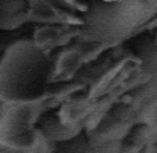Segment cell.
<instances>
[{
    "instance_id": "obj_4",
    "label": "cell",
    "mask_w": 157,
    "mask_h": 153,
    "mask_svg": "<svg viewBox=\"0 0 157 153\" xmlns=\"http://www.w3.org/2000/svg\"><path fill=\"white\" fill-rule=\"evenodd\" d=\"M28 14L27 0H0V31L18 28Z\"/></svg>"
},
{
    "instance_id": "obj_2",
    "label": "cell",
    "mask_w": 157,
    "mask_h": 153,
    "mask_svg": "<svg viewBox=\"0 0 157 153\" xmlns=\"http://www.w3.org/2000/svg\"><path fill=\"white\" fill-rule=\"evenodd\" d=\"M154 14L147 0H90L82 15L85 38L116 43L129 38Z\"/></svg>"
},
{
    "instance_id": "obj_3",
    "label": "cell",
    "mask_w": 157,
    "mask_h": 153,
    "mask_svg": "<svg viewBox=\"0 0 157 153\" xmlns=\"http://www.w3.org/2000/svg\"><path fill=\"white\" fill-rule=\"evenodd\" d=\"M0 138L6 143L18 147L33 145L36 139L32 127V112L28 106H17L6 112L0 123Z\"/></svg>"
},
{
    "instance_id": "obj_7",
    "label": "cell",
    "mask_w": 157,
    "mask_h": 153,
    "mask_svg": "<svg viewBox=\"0 0 157 153\" xmlns=\"http://www.w3.org/2000/svg\"><path fill=\"white\" fill-rule=\"evenodd\" d=\"M56 150L60 152H90L93 150L92 145L89 142L88 135L85 132H79L77 135H72L70 138L64 139V141L56 142Z\"/></svg>"
},
{
    "instance_id": "obj_8",
    "label": "cell",
    "mask_w": 157,
    "mask_h": 153,
    "mask_svg": "<svg viewBox=\"0 0 157 153\" xmlns=\"http://www.w3.org/2000/svg\"><path fill=\"white\" fill-rule=\"evenodd\" d=\"M4 113H6V109H4L3 103H2V102H0V123H2V118H3Z\"/></svg>"
},
{
    "instance_id": "obj_6",
    "label": "cell",
    "mask_w": 157,
    "mask_h": 153,
    "mask_svg": "<svg viewBox=\"0 0 157 153\" xmlns=\"http://www.w3.org/2000/svg\"><path fill=\"white\" fill-rule=\"evenodd\" d=\"M39 130L44 134V136H48L49 139L54 142L59 141H64V139L70 138V132H67L65 125L61 123V120L59 118V114H57L54 110L52 112L44 113L40 118H39Z\"/></svg>"
},
{
    "instance_id": "obj_1",
    "label": "cell",
    "mask_w": 157,
    "mask_h": 153,
    "mask_svg": "<svg viewBox=\"0 0 157 153\" xmlns=\"http://www.w3.org/2000/svg\"><path fill=\"white\" fill-rule=\"evenodd\" d=\"M52 64L32 41L9 46L0 60V96L18 103H29L46 92Z\"/></svg>"
},
{
    "instance_id": "obj_5",
    "label": "cell",
    "mask_w": 157,
    "mask_h": 153,
    "mask_svg": "<svg viewBox=\"0 0 157 153\" xmlns=\"http://www.w3.org/2000/svg\"><path fill=\"white\" fill-rule=\"evenodd\" d=\"M131 49L142 63V68L147 74H157V45L153 36L147 33L136 36L131 42Z\"/></svg>"
}]
</instances>
